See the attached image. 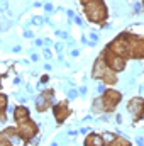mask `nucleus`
Listing matches in <instances>:
<instances>
[{
  "instance_id": "nucleus-1",
  "label": "nucleus",
  "mask_w": 144,
  "mask_h": 146,
  "mask_svg": "<svg viewBox=\"0 0 144 146\" xmlns=\"http://www.w3.org/2000/svg\"><path fill=\"white\" fill-rule=\"evenodd\" d=\"M83 10H85L87 19H88L90 22H97V24L105 22V19H107V15H108L107 7H105L104 0H93V2H90V3H87Z\"/></svg>"
},
{
  "instance_id": "nucleus-2",
  "label": "nucleus",
  "mask_w": 144,
  "mask_h": 146,
  "mask_svg": "<svg viewBox=\"0 0 144 146\" xmlns=\"http://www.w3.org/2000/svg\"><path fill=\"white\" fill-rule=\"evenodd\" d=\"M108 49H112L115 54L122 56V58H129V53H131V44H129V34L124 33L120 36H117L110 44L107 46Z\"/></svg>"
},
{
  "instance_id": "nucleus-3",
  "label": "nucleus",
  "mask_w": 144,
  "mask_h": 146,
  "mask_svg": "<svg viewBox=\"0 0 144 146\" xmlns=\"http://www.w3.org/2000/svg\"><path fill=\"white\" fill-rule=\"evenodd\" d=\"M102 58L105 60L107 66L112 70V72L119 73V72H124V70H126V58H122V56L115 54L112 49H108V48H107V49L104 51Z\"/></svg>"
},
{
  "instance_id": "nucleus-4",
  "label": "nucleus",
  "mask_w": 144,
  "mask_h": 146,
  "mask_svg": "<svg viewBox=\"0 0 144 146\" xmlns=\"http://www.w3.org/2000/svg\"><path fill=\"white\" fill-rule=\"evenodd\" d=\"M120 99H122L120 92H117V90H114V88H107V90L104 92V95L100 97V100H102V104H104V110H105V112H112V110L119 106Z\"/></svg>"
},
{
  "instance_id": "nucleus-5",
  "label": "nucleus",
  "mask_w": 144,
  "mask_h": 146,
  "mask_svg": "<svg viewBox=\"0 0 144 146\" xmlns=\"http://www.w3.org/2000/svg\"><path fill=\"white\" fill-rule=\"evenodd\" d=\"M129 44H131L129 58L144 60V37L137 36V34H129Z\"/></svg>"
},
{
  "instance_id": "nucleus-6",
  "label": "nucleus",
  "mask_w": 144,
  "mask_h": 146,
  "mask_svg": "<svg viewBox=\"0 0 144 146\" xmlns=\"http://www.w3.org/2000/svg\"><path fill=\"white\" fill-rule=\"evenodd\" d=\"M17 133H19V136H22L26 141L32 139L37 134L36 122H34L32 119H29V121H26V122H19V124H17Z\"/></svg>"
},
{
  "instance_id": "nucleus-7",
  "label": "nucleus",
  "mask_w": 144,
  "mask_h": 146,
  "mask_svg": "<svg viewBox=\"0 0 144 146\" xmlns=\"http://www.w3.org/2000/svg\"><path fill=\"white\" fill-rule=\"evenodd\" d=\"M127 110L131 112L132 121L137 122L141 117H144V99H141V97H134V99H131V102L127 104Z\"/></svg>"
},
{
  "instance_id": "nucleus-8",
  "label": "nucleus",
  "mask_w": 144,
  "mask_h": 146,
  "mask_svg": "<svg viewBox=\"0 0 144 146\" xmlns=\"http://www.w3.org/2000/svg\"><path fill=\"white\" fill-rule=\"evenodd\" d=\"M53 97H54V92H53V90H48V92L41 94V97L36 100L37 110H39V112H44L46 109H49L51 104H53Z\"/></svg>"
},
{
  "instance_id": "nucleus-9",
  "label": "nucleus",
  "mask_w": 144,
  "mask_h": 146,
  "mask_svg": "<svg viewBox=\"0 0 144 146\" xmlns=\"http://www.w3.org/2000/svg\"><path fill=\"white\" fill-rule=\"evenodd\" d=\"M53 112H54V119H56V122H59V124L65 122V121L68 119V115L71 114V110H70V107H68L66 102H61V104L54 106Z\"/></svg>"
},
{
  "instance_id": "nucleus-10",
  "label": "nucleus",
  "mask_w": 144,
  "mask_h": 146,
  "mask_svg": "<svg viewBox=\"0 0 144 146\" xmlns=\"http://www.w3.org/2000/svg\"><path fill=\"white\" fill-rule=\"evenodd\" d=\"M108 70H110V68L107 66L105 60H104V58H98V60L95 61V65H93V72H92V76H93L95 80H102V78L105 76V73H107Z\"/></svg>"
},
{
  "instance_id": "nucleus-11",
  "label": "nucleus",
  "mask_w": 144,
  "mask_h": 146,
  "mask_svg": "<svg viewBox=\"0 0 144 146\" xmlns=\"http://www.w3.org/2000/svg\"><path fill=\"white\" fill-rule=\"evenodd\" d=\"M14 117H15L17 124H19V122H26V121L31 119L29 110L26 109V107H22V106H17V107H15V110H14Z\"/></svg>"
},
{
  "instance_id": "nucleus-12",
  "label": "nucleus",
  "mask_w": 144,
  "mask_h": 146,
  "mask_svg": "<svg viewBox=\"0 0 144 146\" xmlns=\"http://www.w3.org/2000/svg\"><path fill=\"white\" fill-rule=\"evenodd\" d=\"M85 146H104V136L95 134V133L88 134L85 138Z\"/></svg>"
},
{
  "instance_id": "nucleus-13",
  "label": "nucleus",
  "mask_w": 144,
  "mask_h": 146,
  "mask_svg": "<svg viewBox=\"0 0 144 146\" xmlns=\"http://www.w3.org/2000/svg\"><path fill=\"white\" fill-rule=\"evenodd\" d=\"M108 146H131V141H127L122 136H114L112 141H108Z\"/></svg>"
},
{
  "instance_id": "nucleus-14",
  "label": "nucleus",
  "mask_w": 144,
  "mask_h": 146,
  "mask_svg": "<svg viewBox=\"0 0 144 146\" xmlns=\"http://www.w3.org/2000/svg\"><path fill=\"white\" fill-rule=\"evenodd\" d=\"M102 82L108 85V87H112V85H115V82H117V76H115V72H112V70H108L105 73V76L102 78Z\"/></svg>"
},
{
  "instance_id": "nucleus-15",
  "label": "nucleus",
  "mask_w": 144,
  "mask_h": 146,
  "mask_svg": "<svg viewBox=\"0 0 144 146\" xmlns=\"http://www.w3.org/2000/svg\"><path fill=\"white\" fill-rule=\"evenodd\" d=\"M5 107H7V97L2 94L0 95V112H2V117L5 115Z\"/></svg>"
},
{
  "instance_id": "nucleus-16",
  "label": "nucleus",
  "mask_w": 144,
  "mask_h": 146,
  "mask_svg": "<svg viewBox=\"0 0 144 146\" xmlns=\"http://www.w3.org/2000/svg\"><path fill=\"white\" fill-rule=\"evenodd\" d=\"M90 2H93V0H81V3H83V5H87V3H90Z\"/></svg>"
}]
</instances>
